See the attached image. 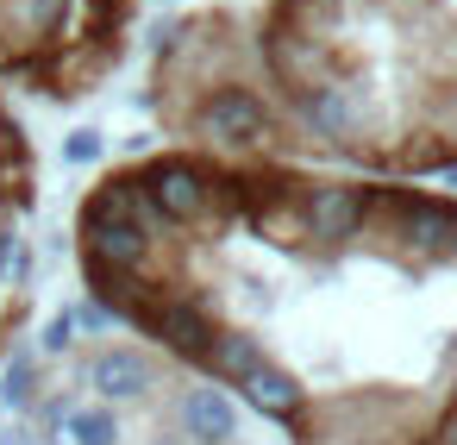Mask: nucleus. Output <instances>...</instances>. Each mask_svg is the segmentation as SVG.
<instances>
[{"instance_id":"2","label":"nucleus","mask_w":457,"mask_h":445,"mask_svg":"<svg viewBox=\"0 0 457 445\" xmlns=\"http://www.w3.org/2000/svg\"><path fill=\"white\" fill-rule=\"evenodd\" d=\"M207 139H220V145H251L257 132H263V101L251 95V88H220L207 107H201V120H195Z\"/></svg>"},{"instance_id":"12","label":"nucleus","mask_w":457,"mask_h":445,"mask_svg":"<svg viewBox=\"0 0 457 445\" xmlns=\"http://www.w3.org/2000/svg\"><path fill=\"white\" fill-rule=\"evenodd\" d=\"M445 445H457V420H451V426H445Z\"/></svg>"},{"instance_id":"5","label":"nucleus","mask_w":457,"mask_h":445,"mask_svg":"<svg viewBox=\"0 0 457 445\" xmlns=\"http://www.w3.org/2000/svg\"><path fill=\"white\" fill-rule=\"evenodd\" d=\"M182 426H188V439L220 445V439L238 432V414H232V401H226L220 389H188V395H182Z\"/></svg>"},{"instance_id":"6","label":"nucleus","mask_w":457,"mask_h":445,"mask_svg":"<svg viewBox=\"0 0 457 445\" xmlns=\"http://www.w3.org/2000/svg\"><path fill=\"white\" fill-rule=\"evenodd\" d=\"M245 395H251V407H263L270 420H295V414H301V389H295V376L276 370V364H257V370L245 376Z\"/></svg>"},{"instance_id":"7","label":"nucleus","mask_w":457,"mask_h":445,"mask_svg":"<svg viewBox=\"0 0 457 445\" xmlns=\"http://www.w3.org/2000/svg\"><path fill=\"white\" fill-rule=\"evenodd\" d=\"M220 382H245L257 364H263V351L245 339V332H213V345H207V357H201Z\"/></svg>"},{"instance_id":"10","label":"nucleus","mask_w":457,"mask_h":445,"mask_svg":"<svg viewBox=\"0 0 457 445\" xmlns=\"http://www.w3.org/2000/svg\"><path fill=\"white\" fill-rule=\"evenodd\" d=\"M63 157H70V164H95V157H101V139H95V132H76V139L63 145Z\"/></svg>"},{"instance_id":"3","label":"nucleus","mask_w":457,"mask_h":445,"mask_svg":"<svg viewBox=\"0 0 457 445\" xmlns=\"http://www.w3.org/2000/svg\"><path fill=\"white\" fill-rule=\"evenodd\" d=\"M301 120H307L320 139H345V132L363 120V107H357V95H351L345 82H307V88H301Z\"/></svg>"},{"instance_id":"4","label":"nucleus","mask_w":457,"mask_h":445,"mask_svg":"<svg viewBox=\"0 0 457 445\" xmlns=\"http://www.w3.org/2000/svg\"><path fill=\"white\" fill-rule=\"evenodd\" d=\"M88 382H95L107 401H132V395L151 389V357L132 351V345H107V351L88 364Z\"/></svg>"},{"instance_id":"9","label":"nucleus","mask_w":457,"mask_h":445,"mask_svg":"<svg viewBox=\"0 0 457 445\" xmlns=\"http://www.w3.org/2000/svg\"><path fill=\"white\" fill-rule=\"evenodd\" d=\"M32 351H20L13 364H7V389H0V401H7V407H32Z\"/></svg>"},{"instance_id":"11","label":"nucleus","mask_w":457,"mask_h":445,"mask_svg":"<svg viewBox=\"0 0 457 445\" xmlns=\"http://www.w3.org/2000/svg\"><path fill=\"white\" fill-rule=\"evenodd\" d=\"M70 332H76V320H70V314H57V320H51V332H45V345H51V351H63V345H70Z\"/></svg>"},{"instance_id":"1","label":"nucleus","mask_w":457,"mask_h":445,"mask_svg":"<svg viewBox=\"0 0 457 445\" xmlns=\"http://www.w3.org/2000/svg\"><path fill=\"white\" fill-rule=\"evenodd\" d=\"M370 195L363 189H345V182H326V189H301V232L307 239H345L357 220H363Z\"/></svg>"},{"instance_id":"8","label":"nucleus","mask_w":457,"mask_h":445,"mask_svg":"<svg viewBox=\"0 0 457 445\" xmlns=\"http://www.w3.org/2000/svg\"><path fill=\"white\" fill-rule=\"evenodd\" d=\"M63 426H70V439H76V445H113V439H120V426H113V414H107V407H70V420H63Z\"/></svg>"}]
</instances>
